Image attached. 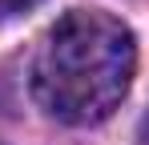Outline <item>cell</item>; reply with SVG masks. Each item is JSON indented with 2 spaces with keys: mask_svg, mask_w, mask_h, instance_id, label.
<instances>
[{
  "mask_svg": "<svg viewBox=\"0 0 149 145\" xmlns=\"http://www.w3.org/2000/svg\"><path fill=\"white\" fill-rule=\"evenodd\" d=\"M137 72V40L109 12L73 8L36 45L28 89L49 117L97 125L125 101Z\"/></svg>",
  "mask_w": 149,
  "mask_h": 145,
  "instance_id": "1",
  "label": "cell"
},
{
  "mask_svg": "<svg viewBox=\"0 0 149 145\" xmlns=\"http://www.w3.org/2000/svg\"><path fill=\"white\" fill-rule=\"evenodd\" d=\"M40 0H0V20H16V16H24L32 12Z\"/></svg>",
  "mask_w": 149,
  "mask_h": 145,
  "instance_id": "2",
  "label": "cell"
}]
</instances>
